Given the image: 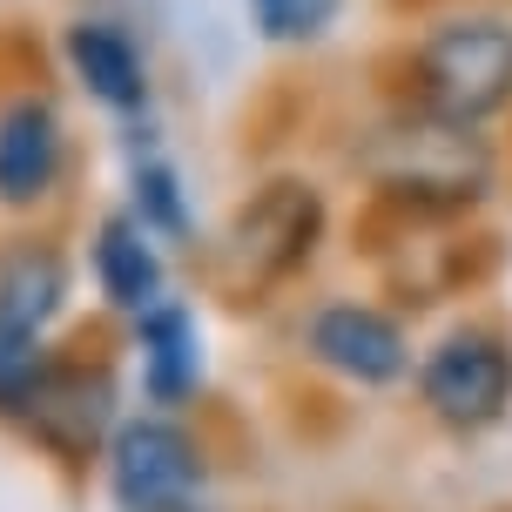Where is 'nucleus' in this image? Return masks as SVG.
Wrapping results in <instances>:
<instances>
[{
  "label": "nucleus",
  "mask_w": 512,
  "mask_h": 512,
  "mask_svg": "<svg viewBox=\"0 0 512 512\" xmlns=\"http://www.w3.org/2000/svg\"><path fill=\"white\" fill-rule=\"evenodd\" d=\"M411 75H418V102L438 122H486L512 102V27L506 21H445L432 27L418 54H411Z\"/></svg>",
  "instance_id": "1"
},
{
  "label": "nucleus",
  "mask_w": 512,
  "mask_h": 512,
  "mask_svg": "<svg viewBox=\"0 0 512 512\" xmlns=\"http://www.w3.org/2000/svg\"><path fill=\"white\" fill-rule=\"evenodd\" d=\"M108 472H115V499L128 512H189L203 486V452L169 418H135L115 432Z\"/></svg>",
  "instance_id": "2"
},
{
  "label": "nucleus",
  "mask_w": 512,
  "mask_h": 512,
  "mask_svg": "<svg viewBox=\"0 0 512 512\" xmlns=\"http://www.w3.org/2000/svg\"><path fill=\"white\" fill-rule=\"evenodd\" d=\"M418 391H425V405H432L445 425L479 432V425H492V418L512 405V351L492 331H452L432 358H425Z\"/></svg>",
  "instance_id": "3"
},
{
  "label": "nucleus",
  "mask_w": 512,
  "mask_h": 512,
  "mask_svg": "<svg viewBox=\"0 0 512 512\" xmlns=\"http://www.w3.org/2000/svg\"><path fill=\"white\" fill-rule=\"evenodd\" d=\"M310 351L351 384H391L405 378V331L371 304H331L310 317Z\"/></svg>",
  "instance_id": "4"
},
{
  "label": "nucleus",
  "mask_w": 512,
  "mask_h": 512,
  "mask_svg": "<svg viewBox=\"0 0 512 512\" xmlns=\"http://www.w3.org/2000/svg\"><path fill=\"white\" fill-rule=\"evenodd\" d=\"M108 405H115V391H108L102 371H54L48 364L41 391L27 398V425L48 438L61 459H88L95 438L108 432Z\"/></svg>",
  "instance_id": "5"
},
{
  "label": "nucleus",
  "mask_w": 512,
  "mask_h": 512,
  "mask_svg": "<svg viewBox=\"0 0 512 512\" xmlns=\"http://www.w3.org/2000/svg\"><path fill=\"white\" fill-rule=\"evenodd\" d=\"M61 176V122L48 102H14L0 115V203H41Z\"/></svg>",
  "instance_id": "6"
},
{
  "label": "nucleus",
  "mask_w": 512,
  "mask_h": 512,
  "mask_svg": "<svg viewBox=\"0 0 512 512\" xmlns=\"http://www.w3.org/2000/svg\"><path fill=\"white\" fill-rule=\"evenodd\" d=\"M95 277H102L108 304L128 317H149L162 304V263L149 250V223L142 216H108L95 236Z\"/></svg>",
  "instance_id": "7"
},
{
  "label": "nucleus",
  "mask_w": 512,
  "mask_h": 512,
  "mask_svg": "<svg viewBox=\"0 0 512 512\" xmlns=\"http://www.w3.org/2000/svg\"><path fill=\"white\" fill-rule=\"evenodd\" d=\"M317 196H310V182H270V196H256L243 209V223H236V243L250 256H263L270 270L283 263H297L310 256V236H317Z\"/></svg>",
  "instance_id": "8"
},
{
  "label": "nucleus",
  "mask_w": 512,
  "mask_h": 512,
  "mask_svg": "<svg viewBox=\"0 0 512 512\" xmlns=\"http://www.w3.org/2000/svg\"><path fill=\"white\" fill-rule=\"evenodd\" d=\"M68 61H75V75L88 81V95H102L108 108H142V95H149L142 54L128 48L122 27H108V21L68 27Z\"/></svg>",
  "instance_id": "9"
},
{
  "label": "nucleus",
  "mask_w": 512,
  "mask_h": 512,
  "mask_svg": "<svg viewBox=\"0 0 512 512\" xmlns=\"http://www.w3.org/2000/svg\"><path fill=\"white\" fill-rule=\"evenodd\" d=\"M142 351H149V391L155 398H182L196 371H203V351H196V324L182 304H155L142 317Z\"/></svg>",
  "instance_id": "10"
},
{
  "label": "nucleus",
  "mask_w": 512,
  "mask_h": 512,
  "mask_svg": "<svg viewBox=\"0 0 512 512\" xmlns=\"http://www.w3.org/2000/svg\"><path fill=\"white\" fill-rule=\"evenodd\" d=\"M61 310V256L54 250H14L0 263V317L21 331H48Z\"/></svg>",
  "instance_id": "11"
},
{
  "label": "nucleus",
  "mask_w": 512,
  "mask_h": 512,
  "mask_svg": "<svg viewBox=\"0 0 512 512\" xmlns=\"http://www.w3.org/2000/svg\"><path fill=\"white\" fill-rule=\"evenodd\" d=\"M48 378V351H41V331H21L0 317V411H27V398Z\"/></svg>",
  "instance_id": "12"
},
{
  "label": "nucleus",
  "mask_w": 512,
  "mask_h": 512,
  "mask_svg": "<svg viewBox=\"0 0 512 512\" xmlns=\"http://www.w3.org/2000/svg\"><path fill=\"white\" fill-rule=\"evenodd\" d=\"M250 14L270 41H310V34H324L337 0H250Z\"/></svg>",
  "instance_id": "13"
},
{
  "label": "nucleus",
  "mask_w": 512,
  "mask_h": 512,
  "mask_svg": "<svg viewBox=\"0 0 512 512\" xmlns=\"http://www.w3.org/2000/svg\"><path fill=\"white\" fill-rule=\"evenodd\" d=\"M135 189H142V216L149 223H162V230H182V203H176V176L162 169V162H149L142 176H135Z\"/></svg>",
  "instance_id": "14"
}]
</instances>
